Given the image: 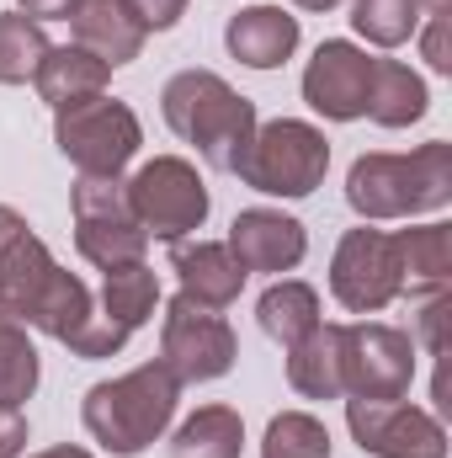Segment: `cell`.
<instances>
[{
  "mask_svg": "<svg viewBox=\"0 0 452 458\" xmlns=\"http://www.w3.org/2000/svg\"><path fill=\"white\" fill-rule=\"evenodd\" d=\"M346 203L367 219H415L452 203V144L431 139L410 155H356L346 171Z\"/></svg>",
  "mask_w": 452,
  "mask_h": 458,
  "instance_id": "cell-1",
  "label": "cell"
},
{
  "mask_svg": "<svg viewBox=\"0 0 452 458\" xmlns=\"http://www.w3.org/2000/svg\"><path fill=\"white\" fill-rule=\"evenodd\" d=\"M160 113L176 139H187L208 165L239 171L250 133H255V102L239 97L224 75L213 70H181L160 91Z\"/></svg>",
  "mask_w": 452,
  "mask_h": 458,
  "instance_id": "cell-2",
  "label": "cell"
},
{
  "mask_svg": "<svg viewBox=\"0 0 452 458\" xmlns=\"http://www.w3.org/2000/svg\"><path fill=\"white\" fill-rule=\"evenodd\" d=\"M176 394L181 384L171 378V368L155 357L122 378H107V384H91L86 400H80V421L86 432L107 448L113 458H138L176 416Z\"/></svg>",
  "mask_w": 452,
  "mask_h": 458,
  "instance_id": "cell-3",
  "label": "cell"
},
{
  "mask_svg": "<svg viewBox=\"0 0 452 458\" xmlns=\"http://www.w3.org/2000/svg\"><path fill=\"white\" fill-rule=\"evenodd\" d=\"M325 171H331V139L314 123L272 117V123H255L234 176L266 198H309L325 182Z\"/></svg>",
  "mask_w": 452,
  "mask_h": 458,
  "instance_id": "cell-4",
  "label": "cell"
},
{
  "mask_svg": "<svg viewBox=\"0 0 452 458\" xmlns=\"http://www.w3.org/2000/svg\"><path fill=\"white\" fill-rule=\"evenodd\" d=\"M54 144H59V155L80 176H117L138 155L144 128H138V117H133L128 102H117V97H86V102L54 113Z\"/></svg>",
  "mask_w": 452,
  "mask_h": 458,
  "instance_id": "cell-5",
  "label": "cell"
},
{
  "mask_svg": "<svg viewBox=\"0 0 452 458\" xmlns=\"http://www.w3.org/2000/svg\"><path fill=\"white\" fill-rule=\"evenodd\" d=\"M128 187V208H133V219L144 225L149 240H187L192 229H203L208 219V187H203V176H197V165L192 160H181V155H155L149 165H138L133 171V182H122Z\"/></svg>",
  "mask_w": 452,
  "mask_h": 458,
  "instance_id": "cell-6",
  "label": "cell"
},
{
  "mask_svg": "<svg viewBox=\"0 0 452 458\" xmlns=\"http://www.w3.org/2000/svg\"><path fill=\"white\" fill-rule=\"evenodd\" d=\"M70 214H75V250L91 267H128L144 261L149 234L128 208V187L117 176H80L70 192Z\"/></svg>",
  "mask_w": 452,
  "mask_h": 458,
  "instance_id": "cell-7",
  "label": "cell"
},
{
  "mask_svg": "<svg viewBox=\"0 0 452 458\" xmlns=\"http://www.w3.org/2000/svg\"><path fill=\"white\" fill-rule=\"evenodd\" d=\"M331 293L351 315H378L394 299H405V261H399V234L383 229H346L331 256Z\"/></svg>",
  "mask_w": 452,
  "mask_h": 458,
  "instance_id": "cell-8",
  "label": "cell"
},
{
  "mask_svg": "<svg viewBox=\"0 0 452 458\" xmlns=\"http://www.w3.org/2000/svg\"><path fill=\"white\" fill-rule=\"evenodd\" d=\"M415 384V342L399 326H340V394L346 400H405Z\"/></svg>",
  "mask_w": 452,
  "mask_h": 458,
  "instance_id": "cell-9",
  "label": "cell"
},
{
  "mask_svg": "<svg viewBox=\"0 0 452 458\" xmlns=\"http://www.w3.org/2000/svg\"><path fill=\"white\" fill-rule=\"evenodd\" d=\"M239 357V342L229 331L219 310H203L192 299H171L165 304V326H160V362L171 368L176 384H208L224 378Z\"/></svg>",
  "mask_w": 452,
  "mask_h": 458,
  "instance_id": "cell-10",
  "label": "cell"
},
{
  "mask_svg": "<svg viewBox=\"0 0 452 458\" xmlns=\"http://www.w3.org/2000/svg\"><path fill=\"white\" fill-rule=\"evenodd\" d=\"M346 427L372 458H448V427L410 400H346Z\"/></svg>",
  "mask_w": 452,
  "mask_h": 458,
  "instance_id": "cell-11",
  "label": "cell"
},
{
  "mask_svg": "<svg viewBox=\"0 0 452 458\" xmlns=\"http://www.w3.org/2000/svg\"><path fill=\"white\" fill-rule=\"evenodd\" d=\"M367 86H372V59L346 38L320 43L304 70V102L331 123H356L367 113Z\"/></svg>",
  "mask_w": 452,
  "mask_h": 458,
  "instance_id": "cell-12",
  "label": "cell"
},
{
  "mask_svg": "<svg viewBox=\"0 0 452 458\" xmlns=\"http://www.w3.org/2000/svg\"><path fill=\"white\" fill-rule=\"evenodd\" d=\"M224 245L245 277L250 272H293L309 250V234L282 208H245V214H234Z\"/></svg>",
  "mask_w": 452,
  "mask_h": 458,
  "instance_id": "cell-13",
  "label": "cell"
},
{
  "mask_svg": "<svg viewBox=\"0 0 452 458\" xmlns=\"http://www.w3.org/2000/svg\"><path fill=\"white\" fill-rule=\"evenodd\" d=\"M171 272L181 283V299H192L203 310H229L239 299V288H245L239 261L219 240H176L171 245Z\"/></svg>",
  "mask_w": 452,
  "mask_h": 458,
  "instance_id": "cell-14",
  "label": "cell"
},
{
  "mask_svg": "<svg viewBox=\"0 0 452 458\" xmlns=\"http://www.w3.org/2000/svg\"><path fill=\"white\" fill-rule=\"evenodd\" d=\"M224 43L239 64H250V70H277V64H288L293 48H298V16H288L282 5H250V11H239V16H229Z\"/></svg>",
  "mask_w": 452,
  "mask_h": 458,
  "instance_id": "cell-15",
  "label": "cell"
},
{
  "mask_svg": "<svg viewBox=\"0 0 452 458\" xmlns=\"http://www.w3.org/2000/svg\"><path fill=\"white\" fill-rule=\"evenodd\" d=\"M54 267H59V261L48 256V245H43L32 229L11 234V240L0 245V310L27 326V315H32L43 283L54 277Z\"/></svg>",
  "mask_w": 452,
  "mask_h": 458,
  "instance_id": "cell-16",
  "label": "cell"
},
{
  "mask_svg": "<svg viewBox=\"0 0 452 458\" xmlns=\"http://www.w3.org/2000/svg\"><path fill=\"white\" fill-rule=\"evenodd\" d=\"M70 21H75V48L96 54L107 70L133 64L138 48H144V27H138L117 0H80Z\"/></svg>",
  "mask_w": 452,
  "mask_h": 458,
  "instance_id": "cell-17",
  "label": "cell"
},
{
  "mask_svg": "<svg viewBox=\"0 0 452 458\" xmlns=\"http://www.w3.org/2000/svg\"><path fill=\"white\" fill-rule=\"evenodd\" d=\"M107 81H113V70H107L96 54L75 48V43L48 48V54H43V64H38V75H32L38 97H43L54 113H59V107H75V102H86V97H102V91H107Z\"/></svg>",
  "mask_w": 452,
  "mask_h": 458,
  "instance_id": "cell-18",
  "label": "cell"
},
{
  "mask_svg": "<svg viewBox=\"0 0 452 458\" xmlns=\"http://www.w3.org/2000/svg\"><path fill=\"white\" fill-rule=\"evenodd\" d=\"M431 107V97H426V81L410 70V64H399V59H372V86H367V113L378 128H410V123H421Z\"/></svg>",
  "mask_w": 452,
  "mask_h": 458,
  "instance_id": "cell-19",
  "label": "cell"
},
{
  "mask_svg": "<svg viewBox=\"0 0 452 458\" xmlns=\"http://www.w3.org/2000/svg\"><path fill=\"white\" fill-rule=\"evenodd\" d=\"M399 261H405V299H437L448 293L452 272V229L421 225L399 234Z\"/></svg>",
  "mask_w": 452,
  "mask_h": 458,
  "instance_id": "cell-20",
  "label": "cell"
},
{
  "mask_svg": "<svg viewBox=\"0 0 452 458\" xmlns=\"http://www.w3.org/2000/svg\"><path fill=\"white\" fill-rule=\"evenodd\" d=\"M288 384L304 400H340V326H314L288 346Z\"/></svg>",
  "mask_w": 452,
  "mask_h": 458,
  "instance_id": "cell-21",
  "label": "cell"
},
{
  "mask_svg": "<svg viewBox=\"0 0 452 458\" xmlns=\"http://www.w3.org/2000/svg\"><path fill=\"white\" fill-rule=\"evenodd\" d=\"M255 320H261V331L277 346H293L320 326V293H314L309 283H298V277H282V283H272V288L261 293Z\"/></svg>",
  "mask_w": 452,
  "mask_h": 458,
  "instance_id": "cell-22",
  "label": "cell"
},
{
  "mask_svg": "<svg viewBox=\"0 0 452 458\" xmlns=\"http://www.w3.org/2000/svg\"><path fill=\"white\" fill-rule=\"evenodd\" d=\"M239 454H245V421L229 405L192 411L171 437V458H239Z\"/></svg>",
  "mask_w": 452,
  "mask_h": 458,
  "instance_id": "cell-23",
  "label": "cell"
},
{
  "mask_svg": "<svg viewBox=\"0 0 452 458\" xmlns=\"http://www.w3.org/2000/svg\"><path fill=\"white\" fill-rule=\"evenodd\" d=\"M160 304V277L144 267V261H128V267H107L102 272V315H113L122 331H138Z\"/></svg>",
  "mask_w": 452,
  "mask_h": 458,
  "instance_id": "cell-24",
  "label": "cell"
},
{
  "mask_svg": "<svg viewBox=\"0 0 452 458\" xmlns=\"http://www.w3.org/2000/svg\"><path fill=\"white\" fill-rule=\"evenodd\" d=\"M38 346L27 342V326L0 310V405H27L38 389Z\"/></svg>",
  "mask_w": 452,
  "mask_h": 458,
  "instance_id": "cell-25",
  "label": "cell"
},
{
  "mask_svg": "<svg viewBox=\"0 0 452 458\" xmlns=\"http://www.w3.org/2000/svg\"><path fill=\"white\" fill-rule=\"evenodd\" d=\"M48 48H54V43L43 38V21H32V16H21V11H0V86L32 81Z\"/></svg>",
  "mask_w": 452,
  "mask_h": 458,
  "instance_id": "cell-26",
  "label": "cell"
},
{
  "mask_svg": "<svg viewBox=\"0 0 452 458\" xmlns=\"http://www.w3.org/2000/svg\"><path fill=\"white\" fill-rule=\"evenodd\" d=\"M421 16V0H351V27L372 48H399L405 38H415Z\"/></svg>",
  "mask_w": 452,
  "mask_h": 458,
  "instance_id": "cell-27",
  "label": "cell"
},
{
  "mask_svg": "<svg viewBox=\"0 0 452 458\" xmlns=\"http://www.w3.org/2000/svg\"><path fill=\"white\" fill-rule=\"evenodd\" d=\"M261 458H331V432L309 411H282L266 421Z\"/></svg>",
  "mask_w": 452,
  "mask_h": 458,
  "instance_id": "cell-28",
  "label": "cell"
},
{
  "mask_svg": "<svg viewBox=\"0 0 452 458\" xmlns=\"http://www.w3.org/2000/svg\"><path fill=\"white\" fill-rule=\"evenodd\" d=\"M144 32H165V27H176L181 21V11H187V0H117Z\"/></svg>",
  "mask_w": 452,
  "mask_h": 458,
  "instance_id": "cell-29",
  "label": "cell"
},
{
  "mask_svg": "<svg viewBox=\"0 0 452 458\" xmlns=\"http://www.w3.org/2000/svg\"><path fill=\"white\" fill-rule=\"evenodd\" d=\"M421 54L437 75H452V54H448V11H426V32H421Z\"/></svg>",
  "mask_w": 452,
  "mask_h": 458,
  "instance_id": "cell-30",
  "label": "cell"
},
{
  "mask_svg": "<svg viewBox=\"0 0 452 458\" xmlns=\"http://www.w3.org/2000/svg\"><path fill=\"white\" fill-rule=\"evenodd\" d=\"M27 454V416L16 405H0V458Z\"/></svg>",
  "mask_w": 452,
  "mask_h": 458,
  "instance_id": "cell-31",
  "label": "cell"
},
{
  "mask_svg": "<svg viewBox=\"0 0 452 458\" xmlns=\"http://www.w3.org/2000/svg\"><path fill=\"white\" fill-rule=\"evenodd\" d=\"M75 5L80 0H21V16H32V21H70Z\"/></svg>",
  "mask_w": 452,
  "mask_h": 458,
  "instance_id": "cell-32",
  "label": "cell"
},
{
  "mask_svg": "<svg viewBox=\"0 0 452 458\" xmlns=\"http://www.w3.org/2000/svg\"><path fill=\"white\" fill-rule=\"evenodd\" d=\"M32 458H91V454H86V448H70V443H64V448H48V454H32Z\"/></svg>",
  "mask_w": 452,
  "mask_h": 458,
  "instance_id": "cell-33",
  "label": "cell"
},
{
  "mask_svg": "<svg viewBox=\"0 0 452 458\" xmlns=\"http://www.w3.org/2000/svg\"><path fill=\"white\" fill-rule=\"evenodd\" d=\"M293 5H298V11H336L340 0H293Z\"/></svg>",
  "mask_w": 452,
  "mask_h": 458,
  "instance_id": "cell-34",
  "label": "cell"
},
{
  "mask_svg": "<svg viewBox=\"0 0 452 458\" xmlns=\"http://www.w3.org/2000/svg\"><path fill=\"white\" fill-rule=\"evenodd\" d=\"M421 11H452V0H421Z\"/></svg>",
  "mask_w": 452,
  "mask_h": 458,
  "instance_id": "cell-35",
  "label": "cell"
}]
</instances>
